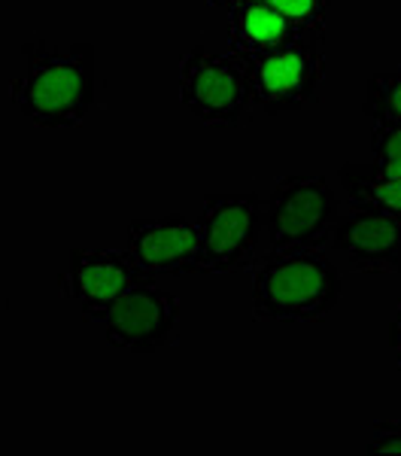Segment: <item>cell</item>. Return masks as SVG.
I'll return each instance as SVG.
<instances>
[{"instance_id":"obj_13","label":"cell","mask_w":401,"mask_h":456,"mask_svg":"<svg viewBox=\"0 0 401 456\" xmlns=\"http://www.w3.org/2000/svg\"><path fill=\"white\" fill-rule=\"evenodd\" d=\"M362 113L371 122L383 125H401V64L396 70L374 73L365 86V101Z\"/></svg>"},{"instance_id":"obj_3","label":"cell","mask_w":401,"mask_h":456,"mask_svg":"<svg viewBox=\"0 0 401 456\" xmlns=\"http://www.w3.org/2000/svg\"><path fill=\"white\" fill-rule=\"evenodd\" d=\"M244 64L255 110L268 116L295 113L319 101L325 83V34H298L286 46Z\"/></svg>"},{"instance_id":"obj_7","label":"cell","mask_w":401,"mask_h":456,"mask_svg":"<svg viewBox=\"0 0 401 456\" xmlns=\"http://www.w3.org/2000/svg\"><path fill=\"white\" fill-rule=\"evenodd\" d=\"M140 281H149V274L131 259L128 249H73L58 277L61 292L85 322H104L116 301Z\"/></svg>"},{"instance_id":"obj_6","label":"cell","mask_w":401,"mask_h":456,"mask_svg":"<svg viewBox=\"0 0 401 456\" xmlns=\"http://www.w3.org/2000/svg\"><path fill=\"white\" fill-rule=\"evenodd\" d=\"M198 274H235L259 256L265 201L259 195H210L198 216Z\"/></svg>"},{"instance_id":"obj_10","label":"cell","mask_w":401,"mask_h":456,"mask_svg":"<svg viewBox=\"0 0 401 456\" xmlns=\"http://www.w3.org/2000/svg\"><path fill=\"white\" fill-rule=\"evenodd\" d=\"M328 240L356 274L401 271V223L386 213L356 208L347 216H338Z\"/></svg>"},{"instance_id":"obj_15","label":"cell","mask_w":401,"mask_h":456,"mask_svg":"<svg viewBox=\"0 0 401 456\" xmlns=\"http://www.w3.org/2000/svg\"><path fill=\"white\" fill-rule=\"evenodd\" d=\"M371 156L374 159H401V125H371Z\"/></svg>"},{"instance_id":"obj_19","label":"cell","mask_w":401,"mask_h":456,"mask_svg":"<svg viewBox=\"0 0 401 456\" xmlns=\"http://www.w3.org/2000/svg\"><path fill=\"white\" fill-rule=\"evenodd\" d=\"M210 6H216V10H225V12H231V10H237L244 0H207Z\"/></svg>"},{"instance_id":"obj_4","label":"cell","mask_w":401,"mask_h":456,"mask_svg":"<svg viewBox=\"0 0 401 456\" xmlns=\"http://www.w3.org/2000/svg\"><path fill=\"white\" fill-rule=\"evenodd\" d=\"M177 83L182 107L213 128H240L253 110L246 64L235 53L192 46L180 58Z\"/></svg>"},{"instance_id":"obj_9","label":"cell","mask_w":401,"mask_h":456,"mask_svg":"<svg viewBox=\"0 0 401 456\" xmlns=\"http://www.w3.org/2000/svg\"><path fill=\"white\" fill-rule=\"evenodd\" d=\"M128 253L146 274H198V219L167 213L162 219H134L128 225Z\"/></svg>"},{"instance_id":"obj_16","label":"cell","mask_w":401,"mask_h":456,"mask_svg":"<svg viewBox=\"0 0 401 456\" xmlns=\"http://www.w3.org/2000/svg\"><path fill=\"white\" fill-rule=\"evenodd\" d=\"M365 453H401V420L377 423L365 444Z\"/></svg>"},{"instance_id":"obj_5","label":"cell","mask_w":401,"mask_h":456,"mask_svg":"<svg viewBox=\"0 0 401 456\" xmlns=\"http://www.w3.org/2000/svg\"><path fill=\"white\" fill-rule=\"evenodd\" d=\"M341 216L338 195L325 176H283L265 204V232L274 253L323 247Z\"/></svg>"},{"instance_id":"obj_12","label":"cell","mask_w":401,"mask_h":456,"mask_svg":"<svg viewBox=\"0 0 401 456\" xmlns=\"http://www.w3.org/2000/svg\"><path fill=\"white\" fill-rule=\"evenodd\" d=\"M338 176L353 208L386 213V216L401 223V180L398 176L381 174L374 161H371V165L349 161V165L341 167Z\"/></svg>"},{"instance_id":"obj_1","label":"cell","mask_w":401,"mask_h":456,"mask_svg":"<svg viewBox=\"0 0 401 456\" xmlns=\"http://www.w3.org/2000/svg\"><path fill=\"white\" fill-rule=\"evenodd\" d=\"M25 70L12 83L10 98L36 128H73L98 104V68L92 43L55 46L28 40L21 46Z\"/></svg>"},{"instance_id":"obj_8","label":"cell","mask_w":401,"mask_h":456,"mask_svg":"<svg viewBox=\"0 0 401 456\" xmlns=\"http://www.w3.org/2000/svg\"><path fill=\"white\" fill-rule=\"evenodd\" d=\"M180 301L152 281H140L113 305L104 335L113 347L128 353H158L177 341Z\"/></svg>"},{"instance_id":"obj_17","label":"cell","mask_w":401,"mask_h":456,"mask_svg":"<svg viewBox=\"0 0 401 456\" xmlns=\"http://www.w3.org/2000/svg\"><path fill=\"white\" fill-rule=\"evenodd\" d=\"M389 350H392V356H396V365L401 369V301L396 307V316H392V322H389Z\"/></svg>"},{"instance_id":"obj_2","label":"cell","mask_w":401,"mask_h":456,"mask_svg":"<svg viewBox=\"0 0 401 456\" xmlns=\"http://www.w3.org/2000/svg\"><path fill=\"white\" fill-rule=\"evenodd\" d=\"M341 301V271L323 247L268 253L253 281V314L261 322H319Z\"/></svg>"},{"instance_id":"obj_18","label":"cell","mask_w":401,"mask_h":456,"mask_svg":"<svg viewBox=\"0 0 401 456\" xmlns=\"http://www.w3.org/2000/svg\"><path fill=\"white\" fill-rule=\"evenodd\" d=\"M377 171L386 174V176H398L401 180V159H374Z\"/></svg>"},{"instance_id":"obj_11","label":"cell","mask_w":401,"mask_h":456,"mask_svg":"<svg viewBox=\"0 0 401 456\" xmlns=\"http://www.w3.org/2000/svg\"><path fill=\"white\" fill-rule=\"evenodd\" d=\"M229 16V53H235L240 61H253V58L274 53V49L286 46L292 37H298L292 21L283 12H277L268 0H244Z\"/></svg>"},{"instance_id":"obj_20","label":"cell","mask_w":401,"mask_h":456,"mask_svg":"<svg viewBox=\"0 0 401 456\" xmlns=\"http://www.w3.org/2000/svg\"><path fill=\"white\" fill-rule=\"evenodd\" d=\"M0 307H4V301H0Z\"/></svg>"},{"instance_id":"obj_14","label":"cell","mask_w":401,"mask_h":456,"mask_svg":"<svg viewBox=\"0 0 401 456\" xmlns=\"http://www.w3.org/2000/svg\"><path fill=\"white\" fill-rule=\"evenodd\" d=\"M277 12H283L298 34H325L332 0H268Z\"/></svg>"}]
</instances>
